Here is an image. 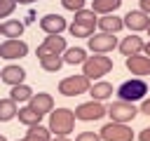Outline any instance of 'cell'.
Returning <instances> with one entry per match:
<instances>
[{
	"label": "cell",
	"instance_id": "484cf974",
	"mask_svg": "<svg viewBox=\"0 0 150 141\" xmlns=\"http://www.w3.org/2000/svg\"><path fill=\"white\" fill-rule=\"evenodd\" d=\"M40 66L45 68V70H49V73H56L61 66H63V56L61 54H52V56H42L40 59Z\"/></svg>",
	"mask_w": 150,
	"mask_h": 141
},
{
	"label": "cell",
	"instance_id": "9a60e30c",
	"mask_svg": "<svg viewBox=\"0 0 150 141\" xmlns=\"http://www.w3.org/2000/svg\"><path fill=\"white\" fill-rule=\"evenodd\" d=\"M0 78H2V82H7V85H19V82H23L26 70H23L21 66L9 63V66H5V68L0 70Z\"/></svg>",
	"mask_w": 150,
	"mask_h": 141
},
{
	"label": "cell",
	"instance_id": "f35d334b",
	"mask_svg": "<svg viewBox=\"0 0 150 141\" xmlns=\"http://www.w3.org/2000/svg\"><path fill=\"white\" fill-rule=\"evenodd\" d=\"M145 31H148V33H150V26H148V28H145Z\"/></svg>",
	"mask_w": 150,
	"mask_h": 141
},
{
	"label": "cell",
	"instance_id": "83f0119b",
	"mask_svg": "<svg viewBox=\"0 0 150 141\" xmlns=\"http://www.w3.org/2000/svg\"><path fill=\"white\" fill-rule=\"evenodd\" d=\"M68 31H70V35H73V38H89V35L94 33V28L82 26V24H75V21L68 26Z\"/></svg>",
	"mask_w": 150,
	"mask_h": 141
},
{
	"label": "cell",
	"instance_id": "d6a6232c",
	"mask_svg": "<svg viewBox=\"0 0 150 141\" xmlns=\"http://www.w3.org/2000/svg\"><path fill=\"white\" fill-rule=\"evenodd\" d=\"M138 139H141V141H150V127H145V129L138 134Z\"/></svg>",
	"mask_w": 150,
	"mask_h": 141
},
{
	"label": "cell",
	"instance_id": "52a82bcc",
	"mask_svg": "<svg viewBox=\"0 0 150 141\" xmlns=\"http://www.w3.org/2000/svg\"><path fill=\"white\" fill-rule=\"evenodd\" d=\"M105 113L112 118V122H129V120L136 118L138 108H136L134 103H129V101H112V103L105 108Z\"/></svg>",
	"mask_w": 150,
	"mask_h": 141
},
{
	"label": "cell",
	"instance_id": "7402d4cb",
	"mask_svg": "<svg viewBox=\"0 0 150 141\" xmlns=\"http://www.w3.org/2000/svg\"><path fill=\"white\" fill-rule=\"evenodd\" d=\"M120 5H122V0H94L91 2V9L96 14H112Z\"/></svg>",
	"mask_w": 150,
	"mask_h": 141
},
{
	"label": "cell",
	"instance_id": "e575fe53",
	"mask_svg": "<svg viewBox=\"0 0 150 141\" xmlns=\"http://www.w3.org/2000/svg\"><path fill=\"white\" fill-rule=\"evenodd\" d=\"M49 141H70L68 136H54V139H49Z\"/></svg>",
	"mask_w": 150,
	"mask_h": 141
},
{
	"label": "cell",
	"instance_id": "836d02e7",
	"mask_svg": "<svg viewBox=\"0 0 150 141\" xmlns=\"http://www.w3.org/2000/svg\"><path fill=\"white\" fill-rule=\"evenodd\" d=\"M141 12L150 14V0H141Z\"/></svg>",
	"mask_w": 150,
	"mask_h": 141
},
{
	"label": "cell",
	"instance_id": "5bb4252c",
	"mask_svg": "<svg viewBox=\"0 0 150 141\" xmlns=\"http://www.w3.org/2000/svg\"><path fill=\"white\" fill-rule=\"evenodd\" d=\"M28 106L33 108V110H38V113H49L52 108H54V99H52V94H45V92H38V94H33L30 99H28Z\"/></svg>",
	"mask_w": 150,
	"mask_h": 141
},
{
	"label": "cell",
	"instance_id": "3957f363",
	"mask_svg": "<svg viewBox=\"0 0 150 141\" xmlns=\"http://www.w3.org/2000/svg\"><path fill=\"white\" fill-rule=\"evenodd\" d=\"M145 94H148V85H145L141 78L124 80V82L117 87V96H120V101H129V103H134V101H141Z\"/></svg>",
	"mask_w": 150,
	"mask_h": 141
},
{
	"label": "cell",
	"instance_id": "8d00e7d4",
	"mask_svg": "<svg viewBox=\"0 0 150 141\" xmlns=\"http://www.w3.org/2000/svg\"><path fill=\"white\" fill-rule=\"evenodd\" d=\"M16 2H23V5H30V2H35V0H16Z\"/></svg>",
	"mask_w": 150,
	"mask_h": 141
},
{
	"label": "cell",
	"instance_id": "2e32d148",
	"mask_svg": "<svg viewBox=\"0 0 150 141\" xmlns=\"http://www.w3.org/2000/svg\"><path fill=\"white\" fill-rule=\"evenodd\" d=\"M143 40L138 38V35H129V38H124L117 47H120V52L124 54V56H129V54H141L143 52Z\"/></svg>",
	"mask_w": 150,
	"mask_h": 141
},
{
	"label": "cell",
	"instance_id": "4316f807",
	"mask_svg": "<svg viewBox=\"0 0 150 141\" xmlns=\"http://www.w3.org/2000/svg\"><path fill=\"white\" fill-rule=\"evenodd\" d=\"M14 115H16V101H12V99H0V120L7 122V120H12Z\"/></svg>",
	"mask_w": 150,
	"mask_h": 141
},
{
	"label": "cell",
	"instance_id": "f546056e",
	"mask_svg": "<svg viewBox=\"0 0 150 141\" xmlns=\"http://www.w3.org/2000/svg\"><path fill=\"white\" fill-rule=\"evenodd\" d=\"M84 2H87V0H61V5H63L66 9H70V12L82 9V7H84Z\"/></svg>",
	"mask_w": 150,
	"mask_h": 141
},
{
	"label": "cell",
	"instance_id": "1f68e13d",
	"mask_svg": "<svg viewBox=\"0 0 150 141\" xmlns=\"http://www.w3.org/2000/svg\"><path fill=\"white\" fill-rule=\"evenodd\" d=\"M141 113H145V115H150V99H145V101L141 103Z\"/></svg>",
	"mask_w": 150,
	"mask_h": 141
},
{
	"label": "cell",
	"instance_id": "ffe728a7",
	"mask_svg": "<svg viewBox=\"0 0 150 141\" xmlns=\"http://www.w3.org/2000/svg\"><path fill=\"white\" fill-rule=\"evenodd\" d=\"M16 115H19V122H23V125H28V127H33V125H40V120H42V113L33 110L30 106H26V108H19V110H16Z\"/></svg>",
	"mask_w": 150,
	"mask_h": 141
},
{
	"label": "cell",
	"instance_id": "6da1fadb",
	"mask_svg": "<svg viewBox=\"0 0 150 141\" xmlns=\"http://www.w3.org/2000/svg\"><path fill=\"white\" fill-rule=\"evenodd\" d=\"M110 70H112V59L105 56V54H94V56H87L82 61V75H87L89 80L108 75Z\"/></svg>",
	"mask_w": 150,
	"mask_h": 141
},
{
	"label": "cell",
	"instance_id": "d6986e66",
	"mask_svg": "<svg viewBox=\"0 0 150 141\" xmlns=\"http://www.w3.org/2000/svg\"><path fill=\"white\" fill-rule=\"evenodd\" d=\"M0 33L7 35V38H21V33H23V24H21L19 19H7V21L0 24Z\"/></svg>",
	"mask_w": 150,
	"mask_h": 141
},
{
	"label": "cell",
	"instance_id": "f1b7e54d",
	"mask_svg": "<svg viewBox=\"0 0 150 141\" xmlns=\"http://www.w3.org/2000/svg\"><path fill=\"white\" fill-rule=\"evenodd\" d=\"M14 7H16V0H0V19L9 16L14 12Z\"/></svg>",
	"mask_w": 150,
	"mask_h": 141
},
{
	"label": "cell",
	"instance_id": "ba28073f",
	"mask_svg": "<svg viewBox=\"0 0 150 141\" xmlns=\"http://www.w3.org/2000/svg\"><path fill=\"white\" fill-rule=\"evenodd\" d=\"M73 113H75L77 120H101V118L105 115V106H103L101 101L91 99V101H87V103H80Z\"/></svg>",
	"mask_w": 150,
	"mask_h": 141
},
{
	"label": "cell",
	"instance_id": "cb8c5ba5",
	"mask_svg": "<svg viewBox=\"0 0 150 141\" xmlns=\"http://www.w3.org/2000/svg\"><path fill=\"white\" fill-rule=\"evenodd\" d=\"M49 129L47 127H42V125H33L30 129H28V134L21 139V141H49Z\"/></svg>",
	"mask_w": 150,
	"mask_h": 141
},
{
	"label": "cell",
	"instance_id": "4dcf8cb0",
	"mask_svg": "<svg viewBox=\"0 0 150 141\" xmlns=\"http://www.w3.org/2000/svg\"><path fill=\"white\" fill-rule=\"evenodd\" d=\"M75 141H101V136L96 132H80L75 136Z\"/></svg>",
	"mask_w": 150,
	"mask_h": 141
},
{
	"label": "cell",
	"instance_id": "7a4b0ae2",
	"mask_svg": "<svg viewBox=\"0 0 150 141\" xmlns=\"http://www.w3.org/2000/svg\"><path fill=\"white\" fill-rule=\"evenodd\" d=\"M75 127V113L70 108H56L49 115V132H54L56 136H66L70 134Z\"/></svg>",
	"mask_w": 150,
	"mask_h": 141
},
{
	"label": "cell",
	"instance_id": "44dd1931",
	"mask_svg": "<svg viewBox=\"0 0 150 141\" xmlns=\"http://www.w3.org/2000/svg\"><path fill=\"white\" fill-rule=\"evenodd\" d=\"M87 59V52L82 47H66L63 49V63H82Z\"/></svg>",
	"mask_w": 150,
	"mask_h": 141
},
{
	"label": "cell",
	"instance_id": "30bf717a",
	"mask_svg": "<svg viewBox=\"0 0 150 141\" xmlns=\"http://www.w3.org/2000/svg\"><path fill=\"white\" fill-rule=\"evenodd\" d=\"M63 49H66V38H61V33L47 35L45 42L38 47V56L42 59V56H52V54H63Z\"/></svg>",
	"mask_w": 150,
	"mask_h": 141
},
{
	"label": "cell",
	"instance_id": "603a6c76",
	"mask_svg": "<svg viewBox=\"0 0 150 141\" xmlns=\"http://www.w3.org/2000/svg\"><path fill=\"white\" fill-rule=\"evenodd\" d=\"M96 12L94 9H77L75 12V24H82V26H89V28H96Z\"/></svg>",
	"mask_w": 150,
	"mask_h": 141
},
{
	"label": "cell",
	"instance_id": "ac0fdd59",
	"mask_svg": "<svg viewBox=\"0 0 150 141\" xmlns=\"http://www.w3.org/2000/svg\"><path fill=\"white\" fill-rule=\"evenodd\" d=\"M89 94H91V99H96V101H103V99L112 96V85H110V82H105V80H101V82H94V85H89Z\"/></svg>",
	"mask_w": 150,
	"mask_h": 141
},
{
	"label": "cell",
	"instance_id": "277c9868",
	"mask_svg": "<svg viewBox=\"0 0 150 141\" xmlns=\"http://www.w3.org/2000/svg\"><path fill=\"white\" fill-rule=\"evenodd\" d=\"M98 136H101V141H134V132L124 122H108V125H103Z\"/></svg>",
	"mask_w": 150,
	"mask_h": 141
},
{
	"label": "cell",
	"instance_id": "8fae6325",
	"mask_svg": "<svg viewBox=\"0 0 150 141\" xmlns=\"http://www.w3.org/2000/svg\"><path fill=\"white\" fill-rule=\"evenodd\" d=\"M40 28H42L47 35H56V33L66 31L68 24H66V19H63L61 14H45V16L40 19Z\"/></svg>",
	"mask_w": 150,
	"mask_h": 141
},
{
	"label": "cell",
	"instance_id": "4fadbf2b",
	"mask_svg": "<svg viewBox=\"0 0 150 141\" xmlns=\"http://www.w3.org/2000/svg\"><path fill=\"white\" fill-rule=\"evenodd\" d=\"M122 21H124V26L131 28V31H145V28L150 26V16H148L145 12H141V9L127 12V16H124Z\"/></svg>",
	"mask_w": 150,
	"mask_h": 141
},
{
	"label": "cell",
	"instance_id": "5b68a950",
	"mask_svg": "<svg viewBox=\"0 0 150 141\" xmlns=\"http://www.w3.org/2000/svg\"><path fill=\"white\" fill-rule=\"evenodd\" d=\"M59 92L63 96H77L89 92V78L87 75H68L59 82Z\"/></svg>",
	"mask_w": 150,
	"mask_h": 141
},
{
	"label": "cell",
	"instance_id": "9c48e42d",
	"mask_svg": "<svg viewBox=\"0 0 150 141\" xmlns=\"http://www.w3.org/2000/svg\"><path fill=\"white\" fill-rule=\"evenodd\" d=\"M26 54H28V45L19 38H7L0 45V56L2 59H21Z\"/></svg>",
	"mask_w": 150,
	"mask_h": 141
},
{
	"label": "cell",
	"instance_id": "74e56055",
	"mask_svg": "<svg viewBox=\"0 0 150 141\" xmlns=\"http://www.w3.org/2000/svg\"><path fill=\"white\" fill-rule=\"evenodd\" d=\"M0 141H7V139H5V136H0Z\"/></svg>",
	"mask_w": 150,
	"mask_h": 141
},
{
	"label": "cell",
	"instance_id": "8992f818",
	"mask_svg": "<svg viewBox=\"0 0 150 141\" xmlns=\"http://www.w3.org/2000/svg\"><path fill=\"white\" fill-rule=\"evenodd\" d=\"M87 45L94 54H108L117 47V38H112V33H91L87 38Z\"/></svg>",
	"mask_w": 150,
	"mask_h": 141
},
{
	"label": "cell",
	"instance_id": "d4e9b609",
	"mask_svg": "<svg viewBox=\"0 0 150 141\" xmlns=\"http://www.w3.org/2000/svg\"><path fill=\"white\" fill-rule=\"evenodd\" d=\"M30 96H33V89H30L28 85H23V82L12 85V92H9V99H12V101H28Z\"/></svg>",
	"mask_w": 150,
	"mask_h": 141
},
{
	"label": "cell",
	"instance_id": "d590c367",
	"mask_svg": "<svg viewBox=\"0 0 150 141\" xmlns=\"http://www.w3.org/2000/svg\"><path fill=\"white\" fill-rule=\"evenodd\" d=\"M143 52H145V56H150V42H148V45H143Z\"/></svg>",
	"mask_w": 150,
	"mask_h": 141
},
{
	"label": "cell",
	"instance_id": "7c38bea8",
	"mask_svg": "<svg viewBox=\"0 0 150 141\" xmlns=\"http://www.w3.org/2000/svg\"><path fill=\"white\" fill-rule=\"evenodd\" d=\"M127 68L131 70V75H150V56L129 54L127 56Z\"/></svg>",
	"mask_w": 150,
	"mask_h": 141
},
{
	"label": "cell",
	"instance_id": "e0dca14e",
	"mask_svg": "<svg viewBox=\"0 0 150 141\" xmlns=\"http://www.w3.org/2000/svg\"><path fill=\"white\" fill-rule=\"evenodd\" d=\"M96 24L101 26V31H103V33H117V31L124 26V21H122L120 16H115V14H103Z\"/></svg>",
	"mask_w": 150,
	"mask_h": 141
}]
</instances>
